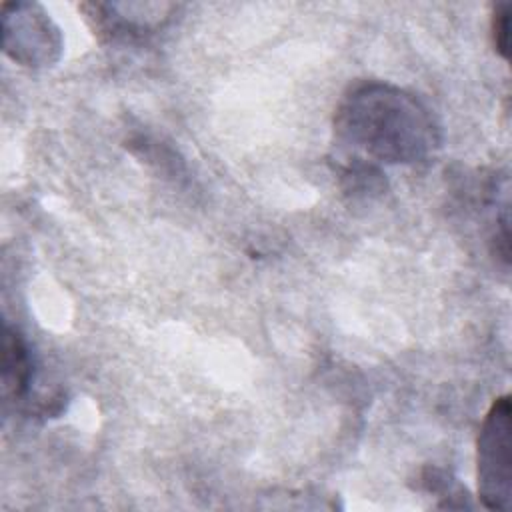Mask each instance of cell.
<instances>
[{
    "label": "cell",
    "instance_id": "8992f818",
    "mask_svg": "<svg viewBox=\"0 0 512 512\" xmlns=\"http://www.w3.org/2000/svg\"><path fill=\"white\" fill-rule=\"evenodd\" d=\"M508 30H510V6L500 4L492 16V38H494V48L502 58H508V46H510Z\"/></svg>",
    "mask_w": 512,
    "mask_h": 512
},
{
    "label": "cell",
    "instance_id": "7a4b0ae2",
    "mask_svg": "<svg viewBox=\"0 0 512 512\" xmlns=\"http://www.w3.org/2000/svg\"><path fill=\"white\" fill-rule=\"evenodd\" d=\"M510 396L492 402L478 436V496L488 510H508L512 496Z\"/></svg>",
    "mask_w": 512,
    "mask_h": 512
},
{
    "label": "cell",
    "instance_id": "6da1fadb",
    "mask_svg": "<svg viewBox=\"0 0 512 512\" xmlns=\"http://www.w3.org/2000/svg\"><path fill=\"white\" fill-rule=\"evenodd\" d=\"M334 132L352 158L418 164L440 146V126L414 94L388 82H360L336 106Z\"/></svg>",
    "mask_w": 512,
    "mask_h": 512
},
{
    "label": "cell",
    "instance_id": "5b68a950",
    "mask_svg": "<svg viewBox=\"0 0 512 512\" xmlns=\"http://www.w3.org/2000/svg\"><path fill=\"white\" fill-rule=\"evenodd\" d=\"M34 378V362L24 336L10 324L2 332V392L6 402L24 400Z\"/></svg>",
    "mask_w": 512,
    "mask_h": 512
},
{
    "label": "cell",
    "instance_id": "277c9868",
    "mask_svg": "<svg viewBox=\"0 0 512 512\" xmlns=\"http://www.w3.org/2000/svg\"><path fill=\"white\" fill-rule=\"evenodd\" d=\"M96 30L116 40H138L162 28L174 14V4H86Z\"/></svg>",
    "mask_w": 512,
    "mask_h": 512
},
{
    "label": "cell",
    "instance_id": "3957f363",
    "mask_svg": "<svg viewBox=\"0 0 512 512\" xmlns=\"http://www.w3.org/2000/svg\"><path fill=\"white\" fill-rule=\"evenodd\" d=\"M2 46L14 62L42 68L60 58L62 36L40 4L6 2L2 6Z\"/></svg>",
    "mask_w": 512,
    "mask_h": 512
}]
</instances>
